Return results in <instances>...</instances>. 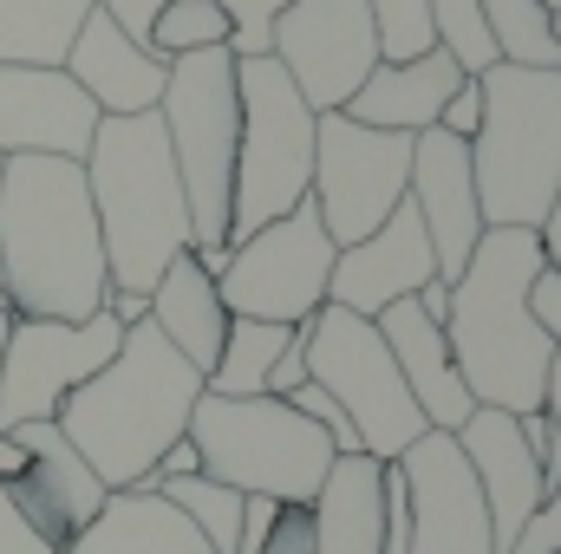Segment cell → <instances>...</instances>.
Segmentation results:
<instances>
[{
  "instance_id": "obj_22",
  "label": "cell",
  "mask_w": 561,
  "mask_h": 554,
  "mask_svg": "<svg viewBox=\"0 0 561 554\" xmlns=\"http://www.w3.org/2000/svg\"><path fill=\"white\" fill-rule=\"evenodd\" d=\"M470 72L444 53V46H424L419 59H379L366 79H359V92L340 105L353 125H373V131H405V138H419L437 125V112H444V99L463 85Z\"/></svg>"
},
{
  "instance_id": "obj_3",
  "label": "cell",
  "mask_w": 561,
  "mask_h": 554,
  "mask_svg": "<svg viewBox=\"0 0 561 554\" xmlns=\"http://www.w3.org/2000/svg\"><path fill=\"white\" fill-rule=\"evenodd\" d=\"M196 399L203 372L150 320H138L125 326V346L105 359V372H92L53 424L72 437V450L92 463L105 489H144L157 457L190 430Z\"/></svg>"
},
{
  "instance_id": "obj_15",
  "label": "cell",
  "mask_w": 561,
  "mask_h": 554,
  "mask_svg": "<svg viewBox=\"0 0 561 554\" xmlns=\"http://www.w3.org/2000/svg\"><path fill=\"white\" fill-rule=\"evenodd\" d=\"M13 437H20V450H26V470L7 483V496L20 503V516L39 529V542H53V549L66 554L72 549V535L105 509V483L92 476V463L72 450V437L53 424V417H39V424H7Z\"/></svg>"
},
{
  "instance_id": "obj_11",
  "label": "cell",
  "mask_w": 561,
  "mask_h": 554,
  "mask_svg": "<svg viewBox=\"0 0 561 554\" xmlns=\"http://www.w3.org/2000/svg\"><path fill=\"white\" fill-rule=\"evenodd\" d=\"M405 183H412L405 131H373V125H353L346 112H320L307 203L320 209V229L333 235V249L366 242L405 203Z\"/></svg>"
},
{
  "instance_id": "obj_21",
  "label": "cell",
  "mask_w": 561,
  "mask_h": 554,
  "mask_svg": "<svg viewBox=\"0 0 561 554\" xmlns=\"http://www.w3.org/2000/svg\"><path fill=\"white\" fill-rule=\"evenodd\" d=\"M373 326H379V339H386V353H392V366H399L412 405L424 412V424L431 430H463V417L477 412V399H470V385H463V372L450 359L444 326L424 313L419 300H392Z\"/></svg>"
},
{
  "instance_id": "obj_13",
  "label": "cell",
  "mask_w": 561,
  "mask_h": 554,
  "mask_svg": "<svg viewBox=\"0 0 561 554\" xmlns=\"http://www.w3.org/2000/svg\"><path fill=\"white\" fill-rule=\"evenodd\" d=\"M275 66L313 112H340L379 66V26L366 0H287L268 33Z\"/></svg>"
},
{
  "instance_id": "obj_7",
  "label": "cell",
  "mask_w": 561,
  "mask_h": 554,
  "mask_svg": "<svg viewBox=\"0 0 561 554\" xmlns=\"http://www.w3.org/2000/svg\"><path fill=\"white\" fill-rule=\"evenodd\" d=\"M183 437L196 443L203 476H216L236 496H262V503H313V489L333 470L327 430H313L275 392H262V399L203 392Z\"/></svg>"
},
{
  "instance_id": "obj_17",
  "label": "cell",
  "mask_w": 561,
  "mask_h": 554,
  "mask_svg": "<svg viewBox=\"0 0 561 554\" xmlns=\"http://www.w3.org/2000/svg\"><path fill=\"white\" fill-rule=\"evenodd\" d=\"M437 280V255L424 242V222L412 203H399L366 242L333 255V280H327V307H346L359 320H379L392 300H419Z\"/></svg>"
},
{
  "instance_id": "obj_12",
  "label": "cell",
  "mask_w": 561,
  "mask_h": 554,
  "mask_svg": "<svg viewBox=\"0 0 561 554\" xmlns=\"http://www.w3.org/2000/svg\"><path fill=\"white\" fill-rule=\"evenodd\" d=\"M125 346V326L99 307L92 320H7V359H0V424H39L105 372V359Z\"/></svg>"
},
{
  "instance_id": "obj_16",
  "label": "cell",
  "mask_w": 561,
  "mask_h": 554,
  "mask_svg": "<svg viewBox=\"0 0 561 554\" xmlns=\"http://www.w3.org/2000/svg\"><path fill=\"white\" fill-rule=\"evenodd\" d=\"M405 203L419 209L424 242L437 255V280L463 275L470 249L483 242V203H477V176H470V143L444 138L437 125L412 138V183H405Z\"/></svg>"
},
{
  "instance_id": "obj_36",
  "label": "cell",
  "mask_w": 561,
  "mask_h": 554,
  "mask_svg": "<svg viewBox=\"0 0 561 554\" xmlns=\"http://www.w3.org/2000/svg\"><path fill=\"white\" fill-rule=\"evenodd\" d=\"M477 125H483V85H477V79H463V85H457V92H450V99H444V112H437V131H444V138H477Z\"/></svg>"
},
{
  "instance_id": "obj_14",
  "label": "cell",
  "mask_w": 561,
  "mask_h": 554,
  "mask_svg": "<svg viewBox=\"0 0 561 554\" xmlns=\"http://www.w3.org/2000/svg\"><path fill=\"white\" fill-rule=\"evenodd\" d=\"M405 476V516H412V554H496L483 489L457 450L450 430H424L399 457Z\"/></svg>"
},
{
  "instance_id": "obj_26",
  "label": "cell",
  "mask_w": 561,
  "mask_h": 554,
  "mask_svg": "<svg viewBox=\"0 0 561 554\" xmlns=\"http://www.w3.org/2000/svg\"><path fill=\"white\" fill-rule=\"evenodd\" d=\"M92 0H0V66H66Z\"/></svg>"
},
{
  "instance_id": "obj_46",
  "label": "cell",
  "mask_w": 561,
  "mask_h": 554,
  "mask_svg": "<svg viewBox=\"0 0 561 554\" xmlns=\"http://www.w3.org/2000/svg\"><path fill=\"white\" fill-rule=\"evenodd\" d=\"M542 7H549V13H556V7H561V0H542Z\"/></svg>"
},
{
  "instance_id": "obj_18",
  "label": "cell",
  "mask_w": 561,
  "mask_h": 554,
  "mask_svg": "<svg viewBox=\"0 0 561 554\" xmlns=\"http://www.w3.org/2000/svg\"><path fill=\"white\" fill-rule=\"evenodd\" d=\"M99 105L66 79V66H0V150L7 157H72L85 163Z\"/></svg>"
},
{
  "instance_id": "obj_38",
  "label": "cell",
  "mask_w": 561,
  "mask_h": 554,
  "mask_svg": "<svg viewBox=\"0 0 561 554\" xmlns=\"http://www.w3.org/2000/svg\"><path fill=\"white\" fill-rule=\"evenodd\" d=\"M529 313H536V326L549 333V346H561V275H542L529 280Z\"/></svg>"
},
{
  "instance_id": "obj_28",
  "label": "cell",
  "mask_w": 561,
  "mask_h": 554,
  "mask_svg": "<svg viewBox=\"0 0 561 554\" xmlns=\"http://www.w3.org/2000/svg\"><path fill=\"white\" fill-rule=\"evenodd\" d=\"M483 26H490L496 66H542V72L561 66L556 13L542 0H483Z\"/></svg>"
},
{
  "instance_id": "obj_8",
  "label": "cell",
  "mask_w": 561,
  "mask_h": 554,
  "mask_svg": "<svg viewBox=\"0 0 561 554\" xmlns=\"http://www.w3.org/2000/svg\"><path fill=\"white\" fill-rule=\"evenodd\" d=\"M236 99H242V138H236V203H229V242L255 235L262 222L307 203L313 183V125L320 112L294 92L275 53L236 59Z\"/></svg>"
},
{
  "instance_id": "obj_10",
  "label": "cell",
  "mask_w": 561,
  "mask_h": 554,
  "mask_svg": "<svg viewBox=\"0 0 561 554\" xmlns=\"http://www.w3.org/2000/svg\"><path fill=\"white\" fill-rule=\"evenodd\" d=\"M333 235L320 229L313 203H294L287 216L262 222L255 235L229 242L222 262V307L242 320H275V326H307L327 307V280H333Z\"/></svg>"
},
{
  "instance_id": "obj_27",
  "label": "cell",
  "mask_w": 561,
  "mask_h": 554,
  "mask_svg": "<svg viewBox=\"0 0 561 554\" xmlns=\"http://www.w3.org/2000/svg\"><path fill=\"white\" fill-rule=\"evenodd\" d=\"M287 339H294V326L229 313V333H222V353H216V366H209L203 392H216V399H262V392H268L275 359L287 353Z\"/></svg>"
},
{
  "instance_id": "obj_45",
  "label": "cell",
  "mask_w": 561,
  "mask_h": 554,
  "mask_svg": "<svg viewBox=\"0 0 561 554\" xmlns=\"http://www.w3.org/2000/svg\"><path fill=\"white\" fill-rule=\"evenodd\" d=\"M0 183H7V150H0Z\"/></svg>"
},
{
  "instance_id": "obj_33",
  "label": "cell",
  "mask_w": 561,
  "mask_h": 554,
  "mask_svg": "<svg viewBox=\"0 0 561 554\" xmlns=\"http://www.w3.org/2000/svg\"><path fill=\"white\" fill-rule=\"evenodd\" d=\"M280 7H287V0H222V13H229V26H236V39H229V53H236V59L268 53V33H275Z\"/></svg>"
},
{
  "instance_id": "obj_44",
  "label": "cell",
  "mask_w": 561,
  "mask_h": 554,
  "mask_svg": "<svg viewBox=\"0 0 561 554\" xmlns=\"http://www.w3.org/2000/svg\"><path fill=\"white\" fill-rule=\"evenodd\" d=\"M0 313H7V275H0Z\"/></svg>"
},
{
  "instance_id": "obj_19",
  "label": "cell",
  "mask_w": 561,
  "mask_h": 554,
  "mask_svg": "<svg viewBox=\"0 0 561 554\" xmlns=\"http://www.w3.org/2000/svg\"><path fill=\"white\" fill-rule=\"evenodd\" d=\"M450 437H457V450H463V463H470V476L483 489L490 542H496V554H510L516 535H523V522L536 516V503L549 496L542 489V470H536V457L523 443V424H516V412L477 405V412L463 417V430H450Z\"/></svg>"
},
{
  "instance_id": "obj_40",
  "label": "cell",
  "mask_w": 561,
  "mask_h": 554,
  "mask_svg": "<svg viewBox=\"0 0 561 554\" xmlns=\"http://www.w3.org/2000/svg\"><path fill=\"white\" fill-rule=\"evenodd\" d=\"M536 242H542V268H549V275H561V196H556V209L542 216Z\"/></svg>"
},
{
  "instance_id": "obj_35",
  "label": "cell",
  "mask_w": 561,
  "mask_h": 554,
  "mask_svg": "<svg viewBox=\"0 0 561 554\" xmlns=\"http://www.w3.org/2000/svg\"><path fill=\"white\" fill-rule=\"evenodd\" d=\"M510 554H561V483L536 503V516L523 522V535H516Z\"/></svg>"
},
{
  "instance_id": "obj_31",
  "label": "cell",
  "mask_w": 561,
  "mask_h": 554,
  "mask_svg": "<svg viewBox=\"0 0 561 554\" xmlns=\"http://www.w3.org/2000/svg\"><path fill=\"white\" fill-rule=\"evenodd\" d=\"M431 7V46H444L470 79H483L496 66L490 26H483V0H424Z\"/></svg>"
},
{
  "instance_id": "obj_24",
  "label": "cell",
  "mask_w": 561,
  "mask_h": 554,
  "mask_svg": "<svg viewBox=\"0 0 561 554\" xmlns=\"http://www.w3.org/2000/svg\"><path fill=\"white\" fill-rule=\"evenodd\" d=\"M307 509H313V554H379L386 549V463L366 450L333 457Z\"/></svg>"
},
{
  "instance_id": "obj_32",
  "label": "cell",
  "mask_w": 561,
  "mask_h": 554,
  "mask_svg": "<svg viewBox=\"0 0 561 554\" xmlns=\"http://www.w3.org/2000/svg\"><path fill=\"white\" fill-rule=\"evenodd\" d=\"M379 26V59H419L431 46V7L424 0H366Z\"/></svg>"
},
{
  "instance_id": "obj_5",
  "label": "cell",
  "mask_w": 561,
  "mask_h": 554,
  "mask_svg": "<svg viewBox=\"0 0 561 554\" xmlns=\"http://www.w3.org/2000/svg\"><path fill=\"white\" fill-rule=\"evenodd\" d=\"M483 125L470 138V176L483 229H542L561 196V72L490 66Z\"/></svg>"
},
{
  "instance_id": "obj_25",
  "label": "cell",
  "mask_w": 561,
  "mask_h": 554,
  "mask_svg": "<svg viewBox=\"0 0 561 554\" xmlns=\"http://www.w3.org/2000/svg\"><path fill=\"white\" fill-rule=\"evenodd\" d=\"M66 554H209V542L157 489H112Z\"/></svg>"
},
{
  "instance_id": "obj_34",
  "label": "cell",
  "mask_w": 561,
  "mask_h": 554,
  "mask_svg": "<svg viewBox=\"0 0 561 554\" xmlns=\"http://www.w3.org/2000/svg\"><path fill=\"white\" fill-rule=\"evenodd\" d=\"M523 443H529V457H536V470H542V489H556L561 483V430L549 424V412H523Z\"/></svg>"
},
{
  "instance_id": "obj_37",
  "label": "cell",
  "mask_w": 561,
  "mask_h": 554,
  "mask_svg": "<svg viewBox=\"0 0 561 554\" xmlns=\"http://www.w3.org/2000/svg\"><path fill=\"white\" fill-rule=\"evenodd\" d=\"M0 554H59L53 542H39V529L20 516V503L7 496V483H0Z\"/></svg>"
},
{
  "instance_id": "obj_30",
  "label": "cell",
  "mask_w": 561,
  "mask_h": 554,
  "mask_svg": "<svg viewBox=\"0 0 561 554\" xmlns=\"http://www.w3.org/2000/svg\"><path fill=\"white\" fill-rule=\"evenodd\" d=\"M229 39H236V26H229L222 0H170V7H157V20H150V33H144V46H150L157 59L209 53V46H229Z\"/></svg>"
},
{
  "instance_id": "obj_41",
  "label": "cell",
  "mask_w": 561,
  "mask_h": 554,
  "mask_svg": "<svg viewBox=\"0 0 561 554\" xmlns=\"http://www.w3.org/2000/svg\"><path fill=\"white\" fill-rule=\"evenodd\" d=\"M542 412H549V424L561 430V346H556V359H549V385H542Z\"/></svg>"
},
{
  "instance_id": "obj_29",
  "label": "cell",
  "mask_w": 561,
  "mask_h": 554,
  "mask_svg": "<svg viewBox=\"0 0 561 554\" xmlns=\"http://www.w3.org/2000/svg\"><path fill=\"white\" fill-rule=\"evenodd\" d=\"M157 496H163L170 509H183V516H190V529L209 542V554H236V549H242V516H249V496L222 489L216 476H176V483H163Z\"/></svg>"
},
{
  "instance_id": "obj_4",
  "label": "cell",
  "mask_w": 561,
  "mask_h": 554,
  "mask_svg": "<svg viewBox=\"0 0 561 554\" xmlns=\"http://www.w3.org/2000/svg\"><path fill=\"white\" fill-rule=\"evenodd\" d=\"M85 189L105 242V275L118 293H150L157 275L196 249L190 235V203L176 183V157L157 125V112L138 118H99L92 150H85Z\"/></svg>"
},
{
  "instance_id": "obj_20",
  "label": "cell",
  "mask_w": 561,
  "mask_h": 554,
  "mask_svg": "<svg viewBox=\"0 0 561 554\" xmlns=\"http://www.w3.org/2000/svg\"><path fill=\"white\" fill-rule=\"evenodd\" d=\"M66 79L99 105V118H138V112H157L163 79H170V59H157L144 39H131V33L92 0L85 26L72 33Z\"/></svg>"
},
{
  "instance_id": "obj_1",
  "label": "cell",
  "mask_w": 561,
  "mask_h": 554,
  "mask_svg": "<svg viewBox=\"0 0 561 554\" xmlns=\"http://www.w3.org/2000/svg\"><path fill=\"white\" fill-rule=\"evenodd\" d=\"M0 275L20 320H92L112 293L85 170L72 157H7Z\"/></svg>"
},
{
  "instance_id": "obj_39",
  "label": "cell",
  "mask_w": 561,
  "mask_h": 554,
  "mask_svg": "<svg viewBox=\"0 0 561 554\" xmlns=\"http://www.w3.org/2000/svg\"><path fill=\"white\" fill-rule=\"evenodd\" d=\"M99 7H105L131 39H144V33H150V20H157V7H170V0H99Z\"/></svg>"
},
{
  "instance_id": "obj_9",
  "label": "cell",
  "mask_w": 561,
  "mask_h": 554,
  "mask_svg": "<svg viewBox=\"0 0 561 554\" xmlns=\"http://www.w3.org/2000/svg\"><path fill=\"white\" fill-rule=\"evenodd\" d=\"M307 379L353 417L359 450L379 463H399L431 430L399 379V366H392V353H386V339H379V326L346 313V307H320L307 320Z\"/></svg>"
},
{
  "instance_id": "obj_42",
  "label": "cell",
  "mask_w": 561,
  "mask_h": 554,
  "mask_svg": "<svg viewBox=\"0 0 561 554\" xmlns=\"http://www.w3.org/2000/svg\"><path fill=\"white\" fill-rule=\"evenodd\" d=\"M7 320H13V313H0V359H7Z\"/></svg>"
},
{
  "instance_id": "obj_23",
  "label": "cell",
  "mask_w": 561,
  "mask_h": 554,
  "mask_svg": "<svg viewBox=\"0 0 561 554\" xmlns=\"http://www.w3.org/2000/svg\"><path fill=\"white\" fill-rule=\"evenodd\" d=\"M144 320L209 379V366H216V353H222V333H229V307H222V287H216V275L196 262V249H183L163 275H157V287L144 293Z\"/></svg>"
},
{
  "instance_id": "obj_6",
  "label": "cell",
  "mask_w": 561,
  "mask_h": 554,
  "mask_svg": "<svg viewBox=\"0 0 561 554\" xmlns=\"http://www.w3.org/2000/svg\"><path fill=\"white\" fill-rule=\"evenodd\" d=\"M157 125L176 157V183L190 203L196 249H229V203H236V138H242V99H236V53H183L170 59Z\"/></svg>"
},
{
  "instance_id": "obj_2",
  "label": "cell",
  "mask_w": 561,
  "mask_h": 554,
  "mask_svg": "<svg viewBox=\"0 0 561 554\" xmlns=\"http://www.w3.org/2000/svg\"><path fill=\"white\" fill-rule=\"evenodd\" d=\"M542 275L536 229H483L463 275L444 287V339L477 405L490 412H542L549 385V333L529 313V280Z\"/></svg>"
},
{
  "instance_id": "obj_43",
  "label": "cell",
  "mask_w": 561,
  "mask_h": 554,
  "mask_svg": "<svg viewBox=\"0 0 561 554\" xmlns=\"http://www.w3.org/2000/svg\"><path fill=\"white\" fill-rule=\"evenodd\" d=\"M556 46H561V7H556ZM556 72H561V66H556Z\"/></svg>"
}]
</instances>
